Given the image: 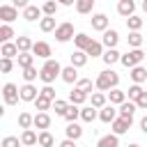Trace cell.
Instances as JSON below:
<instances>
[{
    "instance_id": "obj_1",
    "label": "cell",
    "mask_w": 147,
    "mask_h": 147,
    "mask_svg": "<svg viewBox=\"0 0 147 147\" xmlns=\"http://www.w3.org/2000/svg\"><path fill=\"white\" fill-rule=\"evenodd\" d=\"M57 76H62V64H60L57 60L48 57V60L44 62V67L39 69V78H41L44 85H53Z\"/></svg>"
},
{
    "instance_id": "obj_2",
    "label": "cell",
    "mask_w": 147,
    "mask_h": 147,
    "mask_svg": "<svg viewBox=\"0 0 147 147\" xmlns=\"http://www.w3.org/2000/svg\"><path fill=\"white\" fill-rule=\"evenodd\" d=\"M94 85H96V90H101V92H110L113 87L119 85V74H115L113 69H106V71H101V74L96 76Z\"/></svg>"
},
{
    "instance_id": "obj_3",
    "label": "cell",
    "mask_w": 147,
    "mask_h": 147,
    "mask_svg": "<svg viewBox=\"0 0 147 147\" xmlns=\"http://www.w3.org/2000/svg\"><path fill=\"white\" fill-rule=\"evenodd\" d=\"M145 57H147V53H142L140 48H131V51H126V53L119 57V62H122L126 69H133V67H138Z\"/></svg>"
},
{
    "instance_id": "obj_4",
    "label": "cell",
    "mask_w": 147,
    "mask_h": 147,
    "mask_svg": "<svg viewBox=\"0 0 147 147\" xmlns=\"http://www.w3.org/2000/svg\"><path fill=\"white\" fill-rule=\"evenodd\" d=\"M74 37H76V32H74V23L64 21V23H60V25L55 28V39H57L60 44H64V41H69V39H74Z\"/></svg>"
},
{
    "instance_id": "obj_5",
    "label": "cell",
    "mask_w": 147,
    "mask_h": 147,
    "mask_svg": "<svg viewBox=\"0 0 147 147\" xmlns=\"http://www.w3.org/2000/svg\"><path fill=\"white\" fill-rule=\"evenodd\" d=\"M2 96H5V103H7V106H16L18 99H21V87H16L14 83H5Z\"/></svg>"
},
{
    "instance_id": "obj_6",
    "label": "cell",
    "mask_w": 147,
    "mask_h": 147,
    "mask_svg": "<svg viewBox=\"0 0 147 147\" xmlns=\"http://www.w3.org/2000/svg\"><path fill=\"white\" fill-rule=\"evenodd\" d=\"M117 117H119V110H117L113 103H106L103 108H99V119H101L103 124H113Z\"/></svg>"
},
{
    "instance_id": "obj_7",
    "label": "cell",
    "mask_w": 147,
    "mask_h": 147,
    "mask_svg": "<svg viewBox=\"0 0 147 147\" xmlns=\"http://www.w3.org/2000/svg\"><path fill=\"white\" fill-rule=\"evenodd\" d=\"M108 23H110V18L106 16V14H92V18H90V25H92V30H96V32H106L108 30Z\"/></svg>"
},
{
    "instance_id": "obj_8",
    "label": "cell",
    "mask_w": 147,
    "mask_h": 147,
    "mask_svg": "<svg viewBox=\"0 0 147 147\" xmlns=\"http://www.w3.org/2000/svg\"><path fill=\"white\" fill-rule=\"evenodd\" d=\"M0 18H2V23L16 21V18H18V7H14V5H2V7H0Z\"/></svg>"
},
{
    "instance_id": "obj_9",
    "label": "cell",
    "mask_w": 147,
    "mask_h": 147,
    "mask_svg": "<svg viewBox=\"0 0 147 147\" xmlns=\"http://www.w3.org/2000/svg\"><path fill=\"white\" fill-rule=\"evenodd\" d=\"M41 14H44V9L37 7V5H28V7L23 9V18L30 21V23H32V21H41V18H44Z\"/></svg>"
},
{
    "instance_id": "obj_10",
    "label": "cell",
    "mask_w": 147,
    "mask_h": 147,
    "mask_svg": "<svg viewBox=\"0 0 147 147\" xmlns=\"http://www.w3.org/2000/svg\"><path fill=\"white\" fill-rule=\"evenodd\" d=\"M117 14L129 18L131 14H136V0H119L117 2Z\"/></svg>"
},
{
    "instance_id": "obj_11",
    "label": "cell",
    "mask_w": 147,
    "mask_h": 147,
    "mask_svg": "<svg viewBox=\"0 0 147 147\" xmlns=\"http://www.w3.org/2000/svg\"><path fill=\"white\" fill-rule=\"evenodd\" d=\"M64 83H69V85H74V83H78V67H74V64H69V67H62V76H60Z\"/></svg>"
},
{
    "instance_id": "obj_12",
    "label": "cell",
    "mask_w": 147,
    "mask_h": 147,
    "mask_svg": "<svg viewBox=\"0 0 147 147\" xmlns=\"http://www.w3.org/2000/svg\"><path fill=\"white\" fill-rule=\"evenodd\" d=\"M131 122H133V119H126V117H117V119L110 124V129H113V133L122 136V133H126V131L131 129Z\"/></svg>"
},
{
    "instance_id": "obj_13",
    "label": "cell",
    "mask_w": 147,
    "mask_h": 147,
    "mask_svg": "<svg viewBox=\"0 0 147 147\" xmlns=\"http://www.w3.org/2000/svg\"><path fill=\"white\" fill-rule=\"evenodd\" d=\"M117 41H119V34H117V30L108 28V30L103 32V39H101V44H103L106 48H115V46H117Z\"/></svg>"
},
{
    "instance_id": "obj_14",
    "label": "cell",
    "mask_w": 147,
    "mask_h": 147,
    "mask_svg": "<svg viewBox=\"0 0 147 147\" xmlns=\"http://www.w3.org/2000/svg\"><path fill=\"white\" fill-rule=\"evenodd\" d=\"M32 53L37 55V57H41V60H48L53 53H51V46L46 44V41H34V46H32Z\"/></svg>"
},
{
    "instance_id": "obj_15",
    "label": "cell",
    "mask_w": 147,
    "mask_h": 147,
    "mask_svg": "<svg viewBox=\"0 0 147 147\" xmlns=\"http://www.w3.org/2000/svg\"><path fill=\"white\" fill-rule=\"evenodd\" d=\"M39 96V90L32 85V83H25L23 87H21V101H34Z\"/></svg>"
},
{
    "instance_id": "obj_16",
    "label": "cell",
    "mask_w": 147,
    "mask_h": 147,
    "mask_svg": "<svg viewBox=\"0 0 147 147\" xmlns=\"http://www.w3.org/2000/svg\"><path fill=\"white\" fill-rule=\"evenodd\" d=\"M117 110H119V117H126V119H133V113L138 110V103L129 99V101H124V103H122V106H119Z\"/></svg>"
},
{
    "instance_id": "obj_17",
    "label": "cell",
    "mask_w": 147,
    "mask_h": 147,
    "mask_svg": "<svg viewBox=\"0 0 147 147\" xmlns=\"http://www.w3.org/2000/svg\"><path fill=\"white\" fill-rule=\"evenodd\" d=\"M51 126V115L46 113V110H39L37 115H34V129H39V131H46Z\"/></svg>"
},
{
    "instance_id": "obj_18",
    "label": "cell",
    "mask_w": 147,
    "mask_h": 147,
    "mask_svg": "<svg viewBox=\"0 0 147 147\" xmlns=\"http://www.w3.org/2000/svg\"><path fill=\"white\" fill-rule=\"evenodd\" d=\"M18 46H16V41H5L2 46H0V55L2 57H18Z\"/></svg>"
},
{
    "instance_id": "obj_19",
    "label": "cell",
    "mask_w": 147,
    "mask_h": 147,
    "mask_svg": "<svg viewBox=\"0 0 147 147\" xmlns=\"http://www.w3.org/2000/svg\"><path fill=\"white\" fill-rule=\"evenodd\" d=\"M108 99H110V103H113V106H122V103L126 101V92H124V90H119V87H113V90L108 92Z\"/></svg>"
},
{
    "instance_id": "obj_20",
    "label": "cell",
    "mask_w": 147,
    "mask_h": 147,
    "mask_svg": "<svg viewBox=\"0 0 147 147\" xmlns=\"http://www.w3.org/2000/svg\"><path fill=\"white\" fill-rule=\"evenodd\" d=\"M96 117H99V108H94L92 103L80 108V119H83V122H94Z\"/></svg>"
},
{
    "instance_id": "obj_21",
    "label": "cell",
    "mask_w": 147,
    "mask_h": 147,
    "mask_svg": "<svg viewBox=\"0 0 147 147\" xmlns=\"http://www.w3.org/2000/svg\"><path fill=\"white\" fill-rule=\"evenodd\" d=\"M96 147H119V136L117 133H108V136H101Z\"/></svg>"
},
{
    "instance_id": "obj_22",
    "label": "cell",
    "mask_w": 147,
    "mask_h": 147,
    "mask_svg": "<svg viewBox=\"0 0 147 147\" xmlns=\"http://www.w3.org/2000/svg\"><path fill=\"white\" fill-rule=\"evenodd\" d=\"M119 57H122V53L117 51V48H106L103 51V55H101V60L110 67V64H115V62H119Z\"/></svg>"
},
{
    "instance_id": "obj_23",
    "label": "cell",
    "mask_w": 147,
    "mask_h": 147,
    "mask_svg": "<svg viewBox=\"0 0 147 147\" xmlns=\"http://www.w3.org/2000/svg\"><path fill=\"white\" fill-rule=\"evenodd\" d=\"M87 96H90V94H87V92H83V90H78V87H74V90L69 92V101H71V103H76V106L85 103V101H87Z\"/></svg>"
},
{
    "instance_id": "obj_24",
    "label": "cell",
    "mask_w": 147,
    "mask_h": 147,
    "mask_svg": "<svg viewBox=\"0 0 147 147\" xmlns=\"http://www.w3.org/2000/svg\"><path fill=\"white\" fill-rule=\"evenodd\" d=\"M64 133H67V138L78 140V138L83 136V129H80V124H78V122H69V124H67V129H64Z\"/></svg>"
},
{
    "instance_id": "obj_25",
    "label": "cell",
    "mask_w": 147,
    "mask_h": 147,
    "mask_svg": "<svg viewBox=\"0 0 147 147\" xmlns=\"http://www.w3.org/2000/svg\"><path fill=\"white\" fill-rule=\"evenodd\" d=\"M21 142H23V145H39V133H34L32 129H23Z\"/></svg>"
},
{
    "instance_id": "obj_26",
    "label": "cell",
    "mask_w": 147,
    "mask_h": 147,
    "mask_svg": "<svg viewBox=\"0 0 147 147\" xmlns=\"http://www.w3.org/2000/svg\"><path fill=\"white\" fill-rule=\"evenodd\" d=\"M129 76H131V80H133V83H147V69H145V67H140V64H138V67H133Z\"/></svg>"
},
{
    "instance_id": "obj_27",
    "label": "cell",
    "mask_w": 147,
    "mask_h": 147,
    "mask_svg": "<svg viewBox=\"0 0 147 147\" xmlns=\"http://www.w3.org/2000/svg\"><path fill=\"white\" fill-rule=\"evenodd\" d=\"M90 41H92V37H87L85 32H76V37H74V44H76V51H85V48L90 46Z\"/></svg>"
},
{
    "instance_id": "obj_28",
    "label": "cell",
    "mask_w": 147,
    "mask_h": 147,
    "mask_svg": "<svg viewBox=\"0 0 147 147\" xmlns=\"http://www.w3.org/2000/svg\"><path fill=\"white\" fill-rule=\"evenodd\" d=\"M87 57H90V55H87L85 51H74V53H71V64L80 69V67L87 64Z\"/></svg>"
},
{
    "instance_id": "obj_29",
    "label": "cell",
    "mask_w": 147,
    "mask_h": 147,
    "mask_svg": "<svg viewBox=\"0 0 147 147\" xmlns=\"http://www.w3.org/2000/svg\"><path fill=\"white\" fill-rule=\"evenodd\" d=\"M55 16H44L41 21H39V30L41 32H55Z\"/></svg>"
},
{
    "instance_id": "obj_30",
    "label": "cell",
    "mask_w": 147,
    "mask_h": 147,
    "mask_svg": "<svg viewBox=\"0 0 147 147\" xmlns=\"http://www.w3.org/2000/svg\"><path fill=\"white\" fill-rule=\"evenodd\" d=\"M16 46H18V51H21V53H28V51H32V46H34V41H32L30 37H25V34H21V37H16Z\"/></svg>"
},
{
    "instance_id": "obj_31",
    "label": "cell",
    "mask_w": 147,
    "mask_h": 147,
    "mask_svg": "<svg viewBox=\"0 0 147 147\" xmlns=\"http://www.w3.org/2000/svg\"><path fill=\"white\" fill-rule=\"evenodd\" d=\"M85 53H87V55H92V57H101V55H103V44L92 39V41H90V46L85 48Z\"/></svg>"
},
{
    "instance_id": "obj_32",
    "label": "cell",
    "mask_w": 147,
    "mask_h": 147,
    "mask_svg": "<svg viewBox=\"0 0 147 147\" xmlns=\"http://www.w3.org/2000/svg\"><path fill=\"white\" fill-rule=\"evenodd\" d=\"M16 62H18V67H21V69L32 67V62H34V53H32V51H28V53H18Z\"/></svg>"
},
{
    "instance_id": "obj_33",
    "label": "cell",
    "mask_w": 147,
    "mask_h": 147,
    "mask_svg": "<svg viewBox=\"0 0 147 147\" xmlns=\"http://www.w3.org/2000/svg\"><path fill=\"white\" fill-rule=\"evenodd\" d=\"M18 126H21V129H32V126H34V115H30L28 110H23V113L18 115Z\"/></svg>"
},
{
    "instance_id": "obj_34",
    "label": "cell",
    "mask_w": 147,
    "mask_h": 147,
    "mask_svg": "<svg viewBox=\"0 0 147 147\" xmlns=\"http://www.w3.org/2000/svg\"><path fill=\"white\" fill-rule=\"evenodd\" d=\"M142 23H145V21H142L138 14H131V16L126 18V28H129V32H136V30H140V28H142Z\"/></svg>"
},
{
    "instance_id": "obj_35",
    "label": "cell",
    "mask_w": 147,
    "mask_h": 147,
    "mask_svg": "<svg viewBox=\"0 0 147 147\" xmlns=\"http://www.w3.org/2000/svg\"><path fill=\"white\" fill-rule=\"evenodd\" d=\"M90 101H92V106L94 108H103L106 106V101H108V96H106V92H92V96H90Z\"/></svg>"
},
{
    "instance_id": "obj_36",
    "label": "cell",
    "mask_w": 147,
    "mask_h": 147,
    "mask_svg": "<svg viewBox=\"0 0 147 147\" xmlns=\"http://www.w3.org/2000/svg\"><path fill=\"white\" fill-rule=\"evenodd\" d=\"M57 7H60V2H57V0H46V2L41 5L44 16H55V14H57Z\"/></svg>"
},
{
    "instance_id": "obj_37",
    "label": "cell",
    "mask_w": 147,
    "mask_h": 147,
    "mask_svg": "<svg viewBox=\"0 0 147 147\" xmlns=\"http://www.w3.org/2000/svg\"><path fill=\"white\" fill-rule=\"evenodd\" d=\"M78 117H80V108L69 101V108H67V113H64V119H67V122H76Z\"/></svg>"
},
{
    "instance_id": "obj_38",
    "label": "cell",
    "mask_w": 147,
    "mask_h": 147,
    "mask_svg": "<svg viewBox=\"0 0 147 147\" xmlns=\"http://www.w3.org/2000/svg\"><path fill=\"white\" fill-rule=\"evenodd\" d=\"M53 142H55V138H53V133L48 129L39 131V147H53Z\"/></svg>"
},
{
    "instance_id": "obj_39",
    "label": "cell",
    "mask_w": 147,
    "mask_h": 147,
    "mask_svg": "<svg viewBox=\"0 0 147 147\" xmlns=\"http://www.w3.org/2000/svg\"><path fill=\"white\" fill-rule=\"evenodd\" d=\"M94 9V0H76V11L78 14H90Z\"/></svg>"
},
{
    "instance_id": "obj_40",
    "label": "cell",
    "mask_w": 147,
    "mask_h": 147,
    "mask_svg": "<svg viewBox=\"0 0 147 147\" xmlns=\"http://www.w3.org/2000/svg\"><path fill=\"white\" fill-rule=\"evenodd\" d=\"M11 37H14V28L9 25V23H2L0 25V41L5 44V41H11Z\"/></svg>"
},
{
    "instance_id": "obj_41",
    "label": "cell",
    "mask_w": 147,
    "mask_h": 147,
    "mask_svg": "<svg viewBox=\"0 0 147 147\" xmlns=\"http://www.w3.org/2000/svg\"><path fill=\"white\" fill-rule=\"evenodd\" d=\"M126 41H129V46H131V48H140V46H142V34H140V30H136V32H129Z\"/></svg>"
},
{
    "instance_id": "obj_42",
    "label": "cell",
    "mask_w": 147,
    "mask_h": 147,
    "mask_svg": "<svg viewBox=\"0 0 147 147\" xmlns=\"http://www.w3.org/2000/svg\"><path fill=\"white\" fill-rule=\"evenodd\" d=\"M37 78H39V71H37V67H34V64L23 69V80H25V83H34Z\"/></svg>"
},
{
    "instance_id": "obj_43",
    "label": "cell",
    "mask_w": 147,
    "mask_h": 147,
    "mask_svg": "<svg viewBox=\"0 0 147 147\" xmlns=\"http://www.w3.org/2000/svg\"><path fill=\"white\" fill-rule=\"evenodd\" d=\"M34 106H37V110H48V108H53V99L39 94V96L34 99Z\"/></svg>"
},
{
    "instance_id": "obj_44",
    "label": "cell",
    "mask_w": 147,
    "mask_h": 147,
    "mask_svg": "<svg viewBox=\"0 0 147 147\" xmlns=\"http://www.w3.org/2000/svg\"><path fill=\"white\" fill-rule=\"evenodd\" d=\"M76 87H78V90H83V92H87V94H92V90H94L96 85L92 83V78H78Z\"/></svg>"
},
{
    "instance_id": "obj_45",
    "label": "cell",
    "mask_w": 147,
    "mask_h": 147,
    "mask_svg": "<svg viewBox=\"0 0 147 147\" xmlns=\"http://www.w3.org/2000/svg\"><path fill=\"white\" fill-rule=\"evenodd\" d=\"M142 92H145V90L140 87V83H133V85H131V87L126 90V96H129L131 101H138V96H140Z\"/></svg>"
},
{
    "instance_id": "obj_46",
    "label": "cell",
    "mask_w": 147,
    "mask_h": 147,
    "mask_svg": "<svg viewBox=\"0 0 147 147\" xmlns=\"http://www.w3.org/2000/svg\"><path fill=\"white\" fill-rule=\"evenodd\" d=\"M67 108H69V101H62V99H55V101H53V110H55V115L64 117Z\"/></svg>"
},
{
    "instance_id": "obj_47",
    "label": "cell",
    "mask_w": 147,
    "mask_h": 147,
    "mask_svg": "<svg viewBox=\"0 0 147 147\" xmlns=\"http://www.w3.org/2000/svg\"><path fill=\"white\" fill-rule=\"evenodd\" d=\"M2 147H23V142L16 136H5L2 138Z\"/></svg>"
},
{
    "instance_id": "obj_48",
    "label": "cell",
    "mask_w": 147,
    "mask_h": 147,
    "mask_svg": "<svg viewBox=\"0 0 147 147\" xmlns=\"http://www.w3.org/2000/svg\"><path fill=\"white\" fill-rule=\"evenodd\" d=\"M11 69H14L11 57H0V71H2V74H9Z\"/></svg>"
},
{
    "instance_id": "obj_49",
    "label": "cell",
    "mask_w": 147,
    "mask_h": 147,
    "mask_svg": "<svg viewBox=\"0 0 147 147\" xmlns=\"http://www.w3.org/2000/svg\"><path fill=\"white\" fill-rule=\"evenodd\" d=\"M39 94H44V96H48V99L55 101V90H53V85H44V87L39 90Z\"/></svg>"
},
{
    "instance_id": "obj_50",
    "label": "cell",
    "mask_w": 147,
    "mask_h": 147,
    "mask_svg": "<svg viewBox=\"0 0 147 147\" xmlns=\"http://www.w3.org/2000/svg\"><path fill=\"white\" fill-rule=\"evenodd\" d=\"M136 103H138V108H140V110H147V90L138 96V101H136Z\"/></svg>"
},
{
    "instance_id": "obj_51",
    "label": "cell",
    "mask_w": 147,
    "mask_h": 147,
    "mask_svg": "<svg viewBox=\"0 0 147 147\" xmlns=\"http://www.w3.org/2000/svg\"><path fill=\"white\" fill-rule=\"evenodd\" d=\"M11 5H14V7H18V9H25L30 2H28V0H11Z\"/></svg>"
},
{
    "instance_id": "obj_52",
    "label": "cell",
    "mask_w": 147,
    "mask_h": 147,
    "mask_svg": "<svg viewBox=\"0 0 147 147\" xmlns=\"http://www.w3.org/2000/svg\"><path fill=\"white\" fill-rule=\"evenodd\" d=\"M140 131L147 136V115H142V117H140Z\"/></svg>"
},
{
    "instance_id": "obj_53",
    "label": "cell",
    "mask_w": 147,
    "mask_h": 147,
    "mask_svg": "<svg viewBox=\"0 0 147 147\" xmlns=\"http://www.w3.org/2000/svg\"><path fill=\"white\" fill-rule=\"evenodd\" d=\"M60 147H76V140H71V138H64V140L60 142Z\"/></svg>"
},
{
    "instance_id": "obj_54",
    "label": "cell",
    "mask_w": 147,
    "mask_h": 147,
    "mask_svg": "<svg viewBox=\"0 0 147 147\" xmlns=\"http://www.w3.org/2000/svg\"><path fill=\"white\" fill-rule=\"evenodd\" d=\"M60 5H64V7H71V5H76V0H57Z\"/></svg>"
},
{
    "instance_id": "obj_55",
    "label": "cell",
    "mask_w": 147,
    "mask_h": 147,
    "mask_svg": "<svg viewBox=\"0 0 147 147\" xmlns=\"http://www.w3.org/2000/svg\"><path fill=\"white\" fill-rule=\"evenodd\" d=\"M142 11L147 14V0H142Z\"/></svg>"
},
{
    "instance_id": "obj_56",
    "label": "cell",
    "mask_w": 147,
    "mask_h": 147,
    "mask_svg": "<svg viewBox=\"0 0 147 147\" xmlns=\"http://www.w3.org/2000/svg\"><path fill=\"white\" fill-rule=\"evenodd\" d=\"M126 147H140V145H138V142H131V145H126Z\"/></svg>"
},
{
    "instance_id": "obj_57",
    "label": "cell",
    "mask_w": 147,
    "mask_h": 147,
    "mask_svg": "<svg viewBox=\"0 0 147 147\" xmlns=\"http://www.w3.org/2000/svg\"><path fill=\"white\" fill-rule=\"evenodd\" d=\"M23 147H34V145H23Z\"/></svg>"
}]
</instances>
